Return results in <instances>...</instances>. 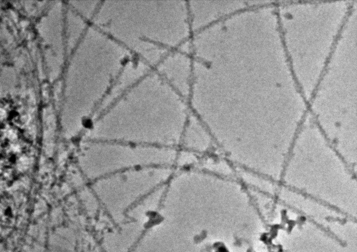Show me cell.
Wrapping results in <instances>:
<instances>
[{
  "instance_id": "6da1fadb",
  "label": "cell",
  "mask_w": 357,
  "mask_h": 252,
  "mask_svg": "<svg viewBox=\"0 0 357 252\" xmlns=\"http://www.w3.org/2000/svg\"><path fill=\"white\" fill-rule=\"evenodd\" d=\"M120 104L94 129L107 140L178 148L189 116L178 99L145 104Z\"/></svg>"
},
{
  "instance_id": "7a4b0ae2",
  "label": "cell",
  "mask_w": 357,
  "mask_h": 252,
  "mask_svg": "<svg viewBox=\"0 0 357 252\" xmlns=\"http://www.w3.org/2000/svg\"><path fill=\"white\" fill-rule=\"evenodd\" d=\"M108 141L88 150L87 169L91 177H106L142 167H173L175 165L178 148Z\"/></svg>"
},
{
  "instance_id": "3957f363",
  "label": "cell",
  "mask_w": 357,
  "mask_h": 252,
  "mask_svg": "<svg viewBox=\"0 0 357 252\" xmlns=\"http://www.w3.org/2000/svg\"><path fill=\"white\" fill-rule=\"evenodd\" d=\"M174 173L173 167H169L132 169L106 176L95 189L107 205L119 208L142 200L166 185Z\"/></svg>"
},
{
  "instance_id": "277c9868",
  "label": "cell",
  "mask_w": 357,
  "mask_h": 252,
  "mask_svg": "<svg viewBox=\"0 0 357 252\" xmlns=\"http://www.w3.org/2000/svg\"><path fill=\"white\" fill-rule=\"evenodd\" d=\"M193 6L190 19L193 33L245 7L238 0H201Z\"/></svg>"
},
{
  "instance_id": "5b68a950",
  "label": "cell",
  "mask_w": 357,
  "mask_h": 252,
  "mask_svg": "<svg viewBox=\"0 0 357 252\" xmlns=\"http://www.w3.org/2000/svg\"><path fill=\"white\" fill-rule=\"evenodd\" d=\"M213 144L215 143L208 128L192 113L184 127L179 146L200 156L209 152Z\"/></svg>"
},
{
  "instance_id": "8992f818",
  "label": "cell",
  "mask_w": 357,
  "mask_h": 252,
  "mask_svg": "<svg viewBox=\"0 0 357 252\" xmlns=\"http://www.w3.org/2000/svg\"><path fill=\"white\" fill-rule=\"evenodd\" d=\"M202 164V170L219 177L231 178L235 171L232 166L233 164L225 159L210 158L206 159Z\"/></svg>"
},
{
  "instance_id": "52a82bcc",
  "label": "cell",
  "mask_w": 357,
  "mask_h": 252,
  "mask_svg": "<svg viewBox=\"0 0 357 252\" xmlns=\"http://www.w3.org/2000/svg\"><path fill=\"white\" fill-rule=\"evenodd\" d=\"M199 156L188 150L178 149L175 165L183 169H188L199 161Z\"/></svg>"
},
{
  "instance_id": "ba28073f",
  "label": "cell",
  "mask_w": 357,
  "mask_h": 252,
  "mask_svg": "<svg viewBox=\"0 0 357 252\" xmlns=\"http://www.w3.org/2000/svg\"><path fill=\"white\" fill-rule=\"evenodd\" d=\"M50 252H65L60 251L59 250H53L51 251Z\"/></svg>"
}]
</instances>
